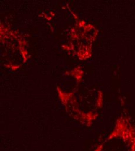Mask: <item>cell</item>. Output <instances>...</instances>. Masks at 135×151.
<instances>
[{"label":"cell","instance_id":"cell-1","mask_svg":"<svg viewBox=\"0 0 135 151\" xmlns=\"http://www.w3.org/2000/svg\"><path fill=\"white\" fill-rule=\"evenodd\" d=\"M100 151H135V135L119 141L105 142Z\"/></svg>","mask_w":135,"mask_h":151}]
</instances>
